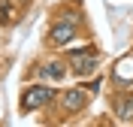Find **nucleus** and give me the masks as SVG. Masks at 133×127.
Segmentation results:
<instances>
[{
  "mask_svg": "<svg viewBox=\"0 0 133 127\" xmlns=\"http://www.w3.org/2000/svg\"><path fill=\"white\" fill-rule=\"evenodd\" d=\"M51 88L49 85H33V88H27L24 94H21V112H33L39 109V106H45V103L51 100Z\"/></svg>",
  "mask_w": 133,
  "mask_h": 127,
  "instance_id": "f257e3e1",
  "label": "nucleus"
},
{
  "mask_svg": "<svg viewBox=\"0 0 133 127\" xmlns=\"http://www.w3.org/2000/svg\"><path fill=\"white\" fill-rule=\"evenodd\" d=\"M118 115L124 121H133V100H124V103H118Z\"/></svg>",
  "mask_w": 133,
  "mask_h": 127,
  "instance_id": "423d86ee",
  "label": "nucleus"
},
{
  "mask_svg": "<svg viewBox=\"0 0 133 127\" xmlns=\"http://www.w3.org/2000/svg\"><path fill=\"white\" fill-rule=\"evenodd\" d=\"M0 21H15V18H12V6H9V3H0Z\"/></svg>",
  "mask_w": 133,
  "mask_h": 127,
  "instance_id": "0eeeda50",
  "label": "nucleus"
},
{
  "mask_svg": "<svg viewBox=\"0 0 133 127\" xmlns=\"http://www.w3.org/2000/svg\"><path fill=\"white\" fill-rule=\"evenodd\" d=\"M64 109L66 112H82L85 109V94L76 88V91H64Z\"/></svg>",
  "mask_w": 133,
  "mask_h": 127,
  "instance_id": "20e7f679",
  "label": "nucleus"
},
{
  "mask_svg": "<svg viewBox=\"0 0 133 127\" xmlns=\"http://www.w3.org/2000/svg\"><path fill=\"white\" fill-rule=\"evenodd\" d=\"M76 36V27H73V21H61V24H55L51 27V34H49V42L51 45H66V42Z\"/></svg>",
  "mask_w": 133,
  "mask_h": 127,
  "instance_id": "7ed1b4c3",
  "label": "nucleus"
},
{
  "mask_svg": "<svg viewBox=\"0 0 133 127\" xmlns=\"http://www.w3.org/2000/svg\"><path fill=\"white\" fill-rule=\"evenodd\" d=\"M97 55L94 51H73L70 55V67H73L76 76H91L94 70H97Z\"/></svg>",
  "mask_w": 133,
  "mask_h": 127,
  "instance_id": "f03ea898",
  "label": "nucleus"
},
{
  "mask_svg": "<svg viewBox=\"0 0 133 127\" xmlns=\"http://www.w3.org/2000/svg\"><path fill=\"white\" fill-rule=\"evenodd\" d=\"M42 76L45 79H64V67H61V64H49V67H42Z\"/></svg>",
  "mask_w": 133,
  "mask_h": 127,
  "instance_id": "39448f33",
  "label": "nucleus"
}]
</instances>
